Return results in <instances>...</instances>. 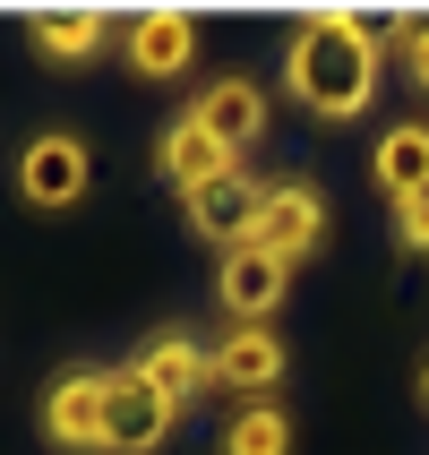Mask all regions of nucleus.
I'll use <instances>...</instances> for the list:
<instances>
[{"instance_id": "dca6fc26", "label": "nucleus", "mask_w": 429, "mask_h": 455, "mask_svg": "<svg viewBox=\"0 0 429 455\" xmlns=\"http://www.w3.org/2000/svg\"><path fill=\"white\" fill-rule=\"evenodd\" d=\"M386 60H404V77L429 95V9H421V18H404L395 35H386Z\"/></svg>"}, {"instance_id": "9b49d317", "label": "nucleus", "mask_w": 429, "mask_h": 455, "mask_svg": "<svg viewBox=\"0 0 429 455\" xmlns=\"http://www.w3.org/2000/svg\"><path fill=\"white\" fill-rule=\"evenodd\" d=\"M266 189H275V180H258V172H232V180H215V189H198V198H189L198 241H215V250H250L258 215H266Z\"/></svg>"}, {"instance_id": "a211bd4d", "label": "nucleus", "mask_w": 429, "mask_h": 455, "mask_svg": "<svg viewBox=\"0 0 429 455\" xmlns=\"http://www.w3.org/2000/svg\"><path fill=\"white\" fill-rule=\"evenodd\" d=\"M421 404H429V370H421Z\"/></svg>"}, {"instance_id": "20e7f679", "label": "nucleus", "mask_w": 429, "mask_h": 455, "mask_svg": "<svg viewBox=\"0 0 429 455\" xmlns=\"http://www.w3.org/2000/svg\"><path fill=\"white\" fill-rule=\"evenodd\" d=\"M283 335H275V318H258V327H224L215 344H206V387H224V395H275L283 387Z\"/></svg>"}, {"instance_id": "39448f33", "label": "nucleus", "mask_w": 429, "mask_h": 455, "mask_svg": "<svg viewBox=\"0 0 429 455\" xmlns=\"http://www.w3.org/2000/svg\"><path fill=\"white\" fill-rule=\"evenodd\" d=\"M318 241H327V189L301 180V172L275 180V189H266V215H258V250L283 258V267H309Z\"/></svg>"}, {"instance_id": "ddd939ff", "label": "nucleus", "mask_w": 429, "mask_h": 455, "mask_svg": "<svg viewBox=\"0 0 429 455\" xmlns=\"http://www.w3.org/2000/svg\"><path fill=\"white\" fill-rule=\"evenodd\" d=\"M369 189H378L386 206H404V198L429 189V121L378 129V147H369Z\"/></svg>"}, {"instance_id": "f3484780", "label": "nucleus", "mask_w": 429, "mask_h": 455, "mask_svg": "<svg viewBox=\"0 0 429 455\" xmlns=\"http://www.w3.org/2000/svg\"><path fill=\"white\" fill-rule=\"evenodd\" d=\"M395 241H404L412 258H429V189H421V198H404V206H395Z\"/></svg>"}, {"instance_id": "6e6552de", "label": "nucleus", "mask_w": 429, "mask_h": 455, "mask_svg": "<svg viewBox=\"0 0 429 455\" xmlns=\"http://www.w3.org/2000/svg\"><path fill=\"white\" fill-rule=\"evenodd\" d=\"M121 60L138 77H189V60H198V18H189V9H138V18L121 26Z\"/></svg>"}, {"instance_id": "f257e3e1", "label": "nucleus", "mask_w": 429, "mask_h": 455, "mask_svg": "<svg viewBox=\"0 0 429 455\" xmlns=\"http://www.w3.org/2000/svg\"><path fill=\"white\" fill-rule=\"evenodd\" d=\"M386 86V35L369 18H353V9H309V18H292V35H283V95L301 103L309 121H361L369 103H378Z\"/></svg>"}, {"instance_id": "1a4fd4ad", "label": "nucleus", "mask_w": 429, "mask_h": 455, "mask_svg": "<svg viewBox=\"0 0 429 455\" xmlns=\"http://www.w3.org/2000/svg\"><path fill=\"white\" fill-rule=\"evenodd\" d=\"M129 370H138V379H147L172 412H189V404L206 395V335H198V327H163V335H147V344H138V361H129Z\"/></svg>"}, {"instance_id": "0eeeda50", "label": "nucleus", "mask_w": 429, "mask_h": 455, "mask_svg": "<svg viewBox=\"0 0 429 455\" xmlns=\"http://www.w3.org/2000/svg\"><path fill=\"white\" fill-rule=\"evenodd\" d=\"M44 438L60 455H95L103 447V370H60V379L44 387Z\"/></svg>"}, {"instance_id": "7ed1b4c3", "label": "nucleus", "mask_w": 429, "mask_h": 455, "mask_svg": "<svg viewBox=\"0 0 429 455\" xmlns=\"http://www.w3.org/2000/svg\"><path fill=\"white\" fill-rule=\"evenodd\" d=\"M180 430V412L138 370H103V455H155Z\"/></svg>"}, {"instance_id": "f03ea898", "label": "nucleus", "mask_w": 429, "mask_h": 455, "mask_svg": "<svg viewBox=\"0 0 429 455\" xmlns=\"http://www.w3.org/2000/svg\"><path fill=\"white\" fill-rule=\"evenodd\" d=\"M86 180H95V155H86L77 129H44V138H26V147H18V198L44 206V215L77 206V198H86Z\"/></svg>"}, {"instance_id": "9d476101", "label": "nucleus", "mask_w": 429, "mask_h": 455, "mask_svg": "<svg viewBox=\"0 0 429 455\" xmlns=\"http://www.w3.org/2000/svg\"><path fill=\"white\" fill-rule=\"evenodd\" d=\"M155 172L172 180L180 198H198V189H215V180H232V172H241V155H232L215 129H198L189 112H180V121L155 138Z\"/></svg>"}, {"instance_id": "423d86ee", "label": "nucleus", "mask_w": 429, "mask_h": 455, "mask_svg": "<svg viewBox=\"0 0 429 455\" xmlns=\"http://www.w3.org/2000/svg\"><path fill=\"white\" fill-rule=\"evenodd\" d=\"M283 292H292V267L283 258H266L250 241V250H224V267H215V301H224L232 327H258V318H275Z\"/></svg>"}, {"instance_id": "f8f14e48", "label": "nucleus", "mask_w": 429, "mask_h": 455, "mask_svg": "<svg viewBox=\"0 0 429 455\" xmlns=\"http://www.w3.org/2000/svg\"><path fill=\"white\" fill-rule=\"evenodd\" d=\"M189 121L215 129V138L241 155V147H258V138L275 129V103H266V86H258V77H215V86L189 103Z\"/></svg>"}, {"instance_id": "2eb2a0df", "label": "nucleus", "mask_w": 429, "mask_h": 455, "mask_svg": "<svg viewBox=\"0 0 429 455\" xmlns=\"http://www.w3.org/2000/svg\"><path fill=\"white\" fill-rule=\"evenodd\" d=\"M215 455H292V412H283L275 395L241 404L224 421V438H215Z\"/></svg>"}, {"instance_id": "4468645a", "label": "nucleus", "mask_w": 429, "mask_h": 455, "mask_svg": "<svg viewBox=\"0 0 429 455\" xmlns=\"http://www.w3.org/2000/svg\"><path fill=\"white\" fill-rule=\"evenodd\" d=\"M103 44H112V18L103 9H35V52H44L52 69H86Z\"/></svg>"}]
</instances>
